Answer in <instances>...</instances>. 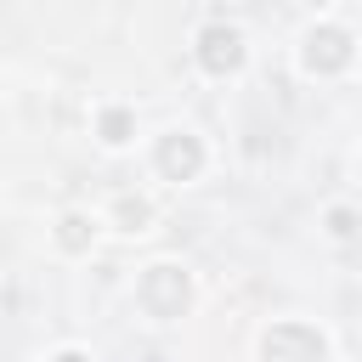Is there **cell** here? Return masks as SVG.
<instances>
[{"label":"cell","instance_id":"5b68a950","mask_svg":"<svg viewBox=\"0 0 362 362\" xmlns=\"http://www.w3.org/2000/svg\"><path fill=\"white\" fill-rule=\"evenodd\" d=\"M198 164H204V153H198L192 136H164V147H158V170H164L170 181H187Z\"/></svg>","mask_w":362,"mask_h":362},{"label":"cell","instance_id":"3957f363","mask_svg":"<svg viewBox=\"0 0 362 362\" xmlns=\"http://www.w3.org/2000/svg\"><path fill=\"white\" fill-rule=\"evenodd\" d=\"M198 57H204V68L209 74H232L238 62H243V34L238 28H204V40H198Z\"/></svg>","mask_w":362,"mask_h":362},{"label":"cell","instance_id":"8992f818","mask_svg":"<svg viewBox=\"0 0 362 362\" xmlns=\"http://www.w3.org/2000/svg\"><path fill=\"white\" fill-rule=\"evenodd\" d=\"M62 243H68V249H85V243H90V221H85V215H68V221H62Z\"/></svg>","mask_w":362,"mask_h":362},{"label":"cell","instance_id":"52a82bcc","mask_svg":"<svg viewBox=\"0 0 362 362\" xmlns=\"http://www.w3.org/2000/svg\"><path fill=\"white\" fill-rule=\"evenodd\" d=\"M102 130H107V141L119 147V141L130 136V119H124V113H107V119H102Z\"/></svg>","mask_w":362,"mask_h":362},{"label":"cell","instance_id":"ba28073f","mask_svg":"<svg viewBox=\"0 0 362 362\" xmlns=\"http://www.w3.org/2000/svg\"><path fill=\"white\" fill-rule=\"evenodd\" d=\"M51 362H85V356H79V351H62V356H51Z\"/></svg>","mask_w":362,"mask_h":362},{"label":"cell","instance_id":"6da1fadb","mask_svg":"<svg viewBox=\"0 0 362 362\" xmlns=\"http://www.w3.org/2000/svg\"><path fill=\"white\" fill-rule=\"evenodd\" d=\"M141 305L153 311V317H181V305H187V272H175V266H153L147 277H141Z\"/></svg>","mask_w":362,"mask_h":362},{"label":"cell","instance_id":"277c9868","mask_svg":"<svg viewBox=\"0 0 362 362\" xmlns=\"http://www.w3.org/2000/svg\"><path fill=\"white\" fill-rule=\"evenodd\" d=\"M351 62V34L345 28H317L311 40H305V68L317 74V68H345Z\"/></svg>","mask_w":362,"mask_h":362},{"label":"cell","instance_id":"7a4b0ae2","mask_svg":"<svg viewBox=\"0 0 362 362\" xmlns=\"http://www.w3.org/2000/svg\"><path fill=\"white\" fill-rule=\"evenodd\" d=\"M260 356H266V362H322V339H317L311 328H300V322H283V328L266 334Z\"/></svg>","mask_w":362,"mask_h":362},{"label":"cell","instance_id":"9c48e42d","mask_svg":"<svg viewBox=\"0 0 362 362\" xmlns=\"http://www.w3.org/2000/svg\"><path fill=\"white\" fill-rule=\"evenodd\" d=\"M311 6H322V0H311Z\"/></svg>","mask_w":362,"mask_h":362}]
</instances>
